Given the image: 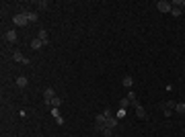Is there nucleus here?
<instances>
[{
  "label": "nucleus",
  "mask_w": 185,
  "mask_h": 137,
  "mask_svg": "<svg viewBox=\"0 0 185 137\" xmlns=\"http://www.w3.org/2000/svg\"><path fill=\"white\" fill-rule=\"evenodd\" d=\"M175 106H177V102H173V100H169V102H160V108H163V113H165L167 117H171V113L175 111Z\"/></svg>",
  "instance_id": "nucleus-1"
},
{
  "label": "nucleus",
  "mask_w": 185,
  "mask_h": 137,
  "mask_svg": "<svg viewBox=\"0 0 185 137\" xmlns=\"http://www.w3.org/2000/svg\"><path fill=\"white\" fill-rule=\"evenodd\" d=\"M12 23H14L17 27H25V25H29V21H27V14H25V12H21V14H14Z\"/></svg>",
  "instance_id": "nucleus-2"
},
{
  "label": "nucleus",
  "mask_w": 185,
  "mask_h": 137,
  "mask_svg": "<svg viewBox=\"0 0 185 137\" xmlns=\"http://www.w3.org/2000/svg\"><path fill=\"white\" fill-rule=\"evenodd\" d=\"M105 123H107V117H105V115H97V117H95V129H97V131H101V129L105 127Z\"/></svg>",
  "instance_id": "nucleus-3"
},
{
  "label": "nucleus",
  "mask_w": 185,
  "mask_h": 137,
  "mask_svg": "<svg viewBox=\"0 0 185 137\" xmlns=\"http://www.w3.org/2000/svg\"><path fill=\"white\" fill-rule=\"evenodd\" d=\"M56 98V92H53V88H46L43 90V100H46V104H51V100Z\"/></svg>",
  "instance_id": "nucleus-4"
},
{
  "label": "nucleus",
  "mask_w": 185,
  "mask_h": 137,
  "mask_svg": "<svg viewBox=\"0 0 185 137\" xmlns=\"http://www.w3.org/2000/svg\"><path fill=\"white\" fill-rule=\"evenodd\" d=\"M156 8L160 10V12H171V2H167V0H160V2H156Z\"/></svg>",
  "instance_id": "nucleus-5"
},
{
  "label": "nucleus",
  "mask_w": 185,
  "mask_h": 137,
  "mask_svg": "<svg viewBox=\"0 0 185 137\" xmlns=\"http://www.w3.org/2000/svg\"><path fill=\"white\" fill-rule=\"evenodd\" d=\"M49 111H51V117L56 119V123H58V125H64V117L60 115V111H58V108H49Z\"/></svg>",
  "instance_id": "nucleus-6"
},
{
  "label": "nucleus",
  "mask_w": 185,
  "mask_h": 137,
  "mask_svg": "<svg viewBox=\"0 0 185 137\" xmlns=\"http://www.w3.org/2000/svg\"><path fill=\"white\" fill-rule=\"evenodd\" d=\"M12 59H14V61H21V64H29V59H27L21 51H14V53H12Z\"/></svg>",
  "instance_id": "nucleus-7"
},
{
  "label": "nucleus",
  "mask_w": 185,
  "mask_h": 137,
  "mask_svg": "<svg viewBox=\"0 0 185 137\" xmlns=\"http://www.w3.org/2000/svg\"><path fill=\"white\" fill-rule=\"evenodd\" d=\"M6 41H10V43H14V41H17V31H14V29L6 31Z\"/></svg>",
  "instance_id": "nucleus-8"
},
{
  "label": "nucleus",
  "mask_w": 185,
  "mask_h": 137,
  "mask_svg": "<svg viewBox=\"0 0 185 137\" xmlns=\"http://www.w3.org/2000/svg\"><path fill=\"white\" fill-rule=\"evenodd\" d=\"M134 106H136V115H138L140 119H146V111H144V108L140 106L138 102H134Z\"/></svg>",
  "instance_id": "nucleus-9"
},
{
  "label": "nucleus",
  "mask_w": 185,
  "mask_h": 137,
  "mask_svg": "<svg viewBox=\"0 0 185 137\" xmlns=\"http://www.w3.org/2000/svg\"><path fill=\"white\" fill-rule=\"evenodd\" d=\"M23 12L27 14V21H29V23H35V21H37V12H31V10H23Z\"/></svg>",
  "instance_id": "nucleus-10"
},
{
  "label": "nucleus",
  "mask_w": 185,
  "mask_h": 137,
  "mask_svg": "<svg viewBox=\"0 0 185 137\" xmlns=\"http://www.w3.org/2000/svg\"><path fill=\"white\" fill-rule=\"evenodd\" d=\"M27 84H29V80H27L25 76H19V78H17V86H19V88H25Z\"/></svg>",
  "instance_id": "nucleus-11"
},
{
  "label": "nucleus",
  "mask_w": 185,
  "mask_h": 137,
  "mask_svg": "<svg viewBox=\"0 0 185 137\" xmlns=\"http://www.w3.org/2000/svg\"><path fill=\"white\" fill-rule=\"evenodd\" d=\"M115 125H117V119H115V117H107V123H105V127H109V129H115Z\"/></svg>",
  "instance_id": "nucleus-12"
},
{
  "label": "nucleus",
  "mask_w": 185,
  "mask_h": 137,
  "mask_svg": "<svg viewBox=\"0 0 185 137\" xmlns=\"http://www.w3.org/2000/svg\"><path fill=\"white\" fill-rule=\"evenodd\" d=\"M99 133H101L103 137H113V129H109V127H103Z\"/></svg>",
  "instance_id": "nucleus-13"
},
{
  "label": "nucleus",
  "mask_w": 185,
  "mask_h": 137,
  "mask_svg": "<svg viewBox=\"0 0 185 137\" xmlns=\"http://www.w3.org/2000/svg\"><path fill=\"white\" fill-rule=\"evenodd\" d=\"M31 47H33V49H41V47H43V41L37 37V39H33V41H31Z\"/></svg>",
  "instance_id": "nucleus-14"
},
{
  "label": "nucleus",
  "mask_w": 185,
  "mask_h": 137,
  "mask_svg": "<svg viewBox=\"0 0 185 137\" xmlns=\"http://www.w3.org/2000/svg\"><path fill=\"white\" fill-rule=\"evenodd\" d=\"M60 104H62V98H60V96H56V98L51 100V104H49V108H60Z\"/></svg>",
  "instance_id": "nucleus-15"
},
{
  "label": "nucleus",
  "mask_w": 185,
  "mask_h": 137,
  "mask_svg": "<svg viewBox=\"0 0 185 137\" xmlns=\"http://www.w3.org/2000/svg\"><path fill=\"white\" fill-rule=\"evenodd\" d=\"M130 104H132V100H130V98H121V100H119V108H124V111H126Z\"/></svg>",
  "instance_id": "nucleus-16"
},
{
  "label": "nucleus",
  "mask_w": 185,
  "mask_h": 137,
  "mask_svg": "<svg viewBox=\"0 0 185 137\" xmlns=\"http://www.w3.org/2000/svg\"><path fill=\"white\" fill-rule=\"evenodd\" d=\"M39 39H41V41H43V45H46L47 41H49V39H47V31H43V29L39 31Z\"/></svg>",
  "instance_id": "nucleus-17"
},
{
  "label": "nucleus",
  "mask_w": 185,
  "mask_h": 137,
  "mask_svg": "<svg viewBox=\"0 0 185 137\" xmlns=\"http://www.w3.org/2000/svg\"><path fill=\"white\" fill-rule=\"evenodd\" d=\"M132 84H134V80H132V76H126V78H124V86H126V88H130Z\"/></svg>",
  "instance_id": "nucleus-18"
},
{
  "label": "nucleus",
  "mask_w": 185,
  "mask_h": 137,
  "mask_svg": "<svg viewBox=\"0 0 185 137\" xmlns=\"http://www.w3.org/2000/svg\"><path fill=\"white\" fill-rule=\"evenodd\" d=\"M175 111H177V113H181V115H185V102H179V104L175 106Z\"/></svg>",
  "instance_id": "nucleus-19"
},
{
  "label": "nucleus",
  "mask_w": 185,
  "mask_h": 137,
  "mask_svg": "<svg viewBox=\"0 0 185 137\" xmlns=\"http://www.w3.org/2000/svg\"><path fill=\"white\" fill-rule=\"evenodd\" d=\"M171 14H173V16H179V14H181V8H179V6H173V8H171Z\"/></svg>",
  "instance_id": "nucleus-20"
},
{
  "label": "nucleus",
  "mask_w": 185,
  "mask_h": 137,
  "mask_svg": "<svg viewBox=\"0 0 185 137\" xmlns=\"http://www.w3.org/2000/svg\"><path fill=\"white\" fill-rule=\"evenodd\" d=\"M37 8H39V10H46V8H47V2H46V0L37 2Z\"/></svg>",
  "instance_id": "nucleus-21"
},
{
  "label": "nucleus",
  "mask_w": 185,
  "mask_h": 137,
  "mask_svg": "<svg viewBox=\"0 0 185 137\" xmlns=\"http://www.w3.org/2000/svg\"><path fill=\"white\" fill-rule=\"evenodd\" d=\"M128 98L132 100V104H134V102H138V100H136V94H134V92H130V94H128Z\"/></svg>",
  "instance_id": "nucleus-22"
}]
</instances>
